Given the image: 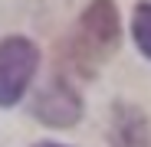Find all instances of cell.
<instances>
[{
	"mask_svg": "<svg viewBox=\"0 0 151 147\" xmlns=\"http://www.w3.org/2000/svg\"><path fill=\"white\" fill-rule=\"evenodd\" d=\"M132 36L141 49V56L151 59V0H141L135 4V13H132Z\"/></svg>",
	"mask_w": 151,
	"mask_h": 147,
	"instance_id": "cell-5",
	"label": "cell"
},
{
	"mask_svg": "<svg viewBox=\"0 0 151 147\" xmlns=\"http://www.w3.org/2000/svg\"><path fill=\"white\" fill-rule=\"evenodd\" d=\"M33 118L49 128H72L82 118V98L66 75H53L33 98Z\"/></svg>",
	"mask_w": 151,
	"mask_h": 147,
	"instance_id": "cell-3",
	"label": "cell"
},
{
	"mask_svg": "<svg viewBox=\"0 0 151 147\" xmlns=\"http://www.w3.org/2000/svg\"><path fill=\"white\" fill-rule=\"evenodd\" d=\"M112 147H151V121L132 102H115L109 118Z\"/></svg>",
	"mask_w": 151,
	"mask_h": 147,
	"instance_id": "cell-4",
	"label": "cell"
},
{
	"mask_svg": "<svg viewBox=\"0 0 151 147\" xmlns=\"http://www.w3.org/2000/svg\"><path fill=\"white\" fill-rule=\"evenodd\" d=\"M33 147H63V144H53V141H40V144H33Z\"/></svg>",
	"mask_w": 151,
	"mask_h": 147,
	"instance_id": "cell-6",
	"label": "cell"
},
{
	"mask_svg": "<svg viewBox=\"0 0 151 147\" xmlns=\"http://www.w3.org/2000/svg\"><path fill=\"white\" fill-rule=\"evenodd\" d=\"M40 69V46L27 36L0 39V108H13L27 95Z\"/></svg>",
	"mask_w": 151,
	"mask_h": 147,
	"instance_id": "cell-2",
	"label": "cell"
},
{
	"mask_svg": "<svg viewBox=\"0 0 151 147\" xmlns=\"http://www.w3.org/2000/svg\"><path fill=\"white\" fill-rule=\"evenodd\" d=\"M122 39V16L112 0H92L82 10L76 33L66 46V62L72 72H79L82 79H92V72L102 65Z\"/></svg>",
	"mask_w": 151,
	"mask_h": 147,
	"instance_id": "cell-1",
	"label": "cell"
}]
</instances>
